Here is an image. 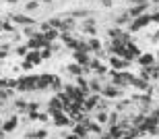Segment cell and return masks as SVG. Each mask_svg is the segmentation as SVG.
<instances>
[{
  "label": "cell",
  "mask_w": 159,
  "mask_h": 139,
  "mask_svg": "<svg viewBox=\"0 0 159 139\" xmlns=\"http://www.w3.org/2000/svg\"><path fill=\"white\" fill-rule=\"evenodd\" d=\"M52 89H54V91H58V93H60V89H62V83H60V79H58V77H54V81H52Z\"/></svg>",
  "instance_id": "44dd1931"
},
{
  "label": "cell",
  "mask_w": 159,
  "mask_h": 139,
  "mask_svg": "<svg viewBox=\"0 0 159 139\" xmlns=\"http://www.w3.org/2000/svg\"><path fill=\"white\" fill-rule=\"evenodd\" d=\"M107 118H110V116L106 114V110H103V112H99V114H97V122H99V125H103V122H107Z\"/></svg>",
  "instance_id": "7402d4cb"
},
{
  "label": "cell",
  "mask_w": 159,
  "mask_h": 139,
  "mask_svg": "<svg viewBox=\"0 0 159 139\" xmlns=\"http://www.w3.org/2000/svg\"><path fill=\"white\" fill-rule=\"evenodd\" d=\"M25 52H27V48H17V54L19 56H25Z\"/></svg>",
  "instance_id": "4316f807"
},
{
  "label": "cell",
  "mask_w": 159,
  "mask_h": 139,
  "mask_svg": "<svg viewBox=\"0 0 159 139\" xmlns=\"http://www.w3.org/2000/svg\"><path fill=\"white\" fill-rule=\"evenodd\" d=\"M147 6H149V2L147 0H139V2H136V6H132V8H130V15H132V17H139V15H141V12H145L147 11Z\"/></svg>",
  "instance_id": "277c9868"
},
{
  "label": "cell",
  "mask_w": 159,
  "mask_h": 139,
  "mask_svg": "<svg viewBox=\"0 0 159 139\" xmlns=\"http://www.w3.org/2000/svg\"><path fill=\"white\" fill-rule=\"evenodd\" d=\"M2 125H4V122H0V129H2Z\"/></svg>",
  "instance_id": "f546056e"
},
{
  "label": "cell",
  "mask_w": 159,
  "mask_h": 139,
  "mask_svg": "<svg viewBox=\"0 0 159 139\" xmlns=\"http://www.w3.org/2000/svg\"><path fill=\"white\" fill-rule=\"evenodd\" d=\"M52 56V48H43L41 50V58H50Z\"/></svg>",
  "instance_id": "484cf974"
},
{
  "label": "cell",
  "mask_w": 159,
  "mask_h": 139,
  "mask_svg": "<svg viewBox=\"0 0 159 139\" xmlns=\"http://www.w3.org/2000/svg\"><path fill=\"white\" fill-rule=\"evenodd\" d=\"M15 108L25 112V110H29V102H25V100H15Z\"/></svg>",
  "instance_id": "2e32d148"
},
{
  "label": "cell",
  "mask_w": 159,
  "mask_h": 139,
  "mask_svg": "<svg viewBox=\"0 0 159 139\" xmlns=\"http://www.w3.org/2000/svg\"><path fill=\"white\" fill-rule=\"evenodd\" d=\"M52 81H54L52 75H41V77H37V89H48V87H52Z\"/></svg>",
  "instance_id": "5b68a950"
},
{
  "label": "cell",
  "mask_w": 159,
  "mask_h": 139,
  "mask_svg": "<svg viewBox=\"0 0 159 139\" xmlns=\"http://www.w3.org/2000/svg\"><path fill=\"white\" fill-rule=\"evenodd\" d=\"M11 19L15 21V23H19V25H27V27H29V25H35V21H33L31 17H27V15H12Z\"/></svg>",
  "instance_id": "8992f818"
},
{
  "label": "cell",
  "mask_w": 159,
  "mask_h": 139,
  "mask_svg": "<svg viewBox=\"0 0 159 139\" xmlns=\"http://www.w3.org/2000/svg\"><path fill=\"white\" fill-rule=\"evenodd\" d=\"M17 125H19L17 116H12V118H8V121L2 125V131H4V133H11V131H15V129H17Z\"/></svg>",
  "instance_id": "ba28073f"
},
{
  "label": "cell",
  "mask_w": 159,
  "mask_h": 139,
  "mask_svg": "<svg viewBox=\"0 0 159 139\" xmlns=\"http://www.w3.org/2000/svg\"><path fill=\"white\" fill-rule=\"evenodd\" d=\"M132 85H134V87H139V89H147V83H145V81H141V79H134V81H132Z\"/></svg>",
  "instance_id": "603a6c76"
},
{
  "label": "cell",
  "mask_w": 159,
  "mask_h": 139,
  "mask_svg": "<svg viewBox=\"0 0 159 139\" xmlns=\"http://www.w3.org/2000/svg\"><path fill=\"white\" fill-rule=\"evenodd\" d=\"M64 139H81V137H79V135L77 133H72V135H66V137Z\"/></svg>",
  "instance_id": "83f0119b"
},
{
  "label": "cell",
  "mask_w": 159,
  "mask_h": 139,
  "mask_svg": "<svg viewBox=\"0 0 159 139\" xmlns=\"http://www.w3.org/2000/svg\"><path fill=\"white\" fill-rule=\"evenodd\" d=\"M130 62L128 60H124V58H112V67L114 69H126Z\"/></svg>",
  "instance_id": "7c38bea8"
},
{
  "label": "cell",
  "mask_w": 159,
  "mask_h": 139,
  "mask_svg": "<svg viewBox=\"0 0 159 139\" xmlns=\"http://www.w3.org/2000/svg\"><path fill=\"white\" fill-rule=\"evenodd\" d=\"M153 54H145V56H139V62L141 65H153Z\"/></svg>",
  "instance_id": "ac0fdd59"
},
{
  "label": "cell",
  "mask_w": 159,
  "mask_h": 139,
  "mask_svg": "<svg viewBox=\"0 0 159 139\" xmlns=\"http://www.w3.org/2000/svg\"><path fill=\"white\" fill-rule=\"evenodd\" d=\"M6 2H11V4H15V2H17V0H6Z\"/></svg>",
  "instance_id": "f1b7e54d"
},
{
  "label": "cell",
  "mask_w": 159,
  "mask_h": 139,
  "mask_svg": "<svg viewBox=\"0 0 159 139\" xmlns=\"http://www.w3.org/2000/svg\"><path fill=\"white\" fill-rule=\"evenodd\" d=\"M37 87V77H23L17 81V89L19 91H31Z\"/></svg>",
  "instance_id": "6da1fadb"
},
{
  "label": "cell",
  "mask_w": 159,
  "mask_h": 139,
  "mask_svg": "<svg viewBox=\"0 0 159 139\" xmlns=\"http://www.w3.org/2000/svg\"><path fill=\"white\" fill-rule=\"evenodd\" d=\"M130 2H136V0H130Z\"/></svg>",
  "instance_id": "4dcf8cb0"
},
{
  "label": "cell",
  "mask_w": 159,
  "mask_h": 139,
  "mask_svg": "<svg viewBox=\"0 0 159 139\" xmlns=\"http://www.w3.org/2000/svg\"><path fill=\"white\" fill-rule=\"evenodd\" d=\"M101 93H103L106 98H116V96H120V87L110 85V87H103V89H101Z\"/></svg>",
  "instance_id": "30bf717a"
},
{
  "label": "cell",
  "mask_w": 159,
  "mask_h": 139,
  "mask_svg": "<svg viewBox=\"0 0 159 139\" xmlns=\"http://www.w3.org/2000/svg\"><path fill=\"white\" fill-rule=\"evenodd\" d=\"M83 29H85V31H89V33H95V23H93V19L85 21V23H83Z\"/></svg>",
  "instance_id": "e0dca14e"
},
{
  "label": "cell",
  "mask_w": 159,
  "mask_h": 139,
  "mask_svg": "<svg viewBox=\"0 0 159 139\" xmlns=\"http://www.w3.org/2000/svg\"><path fill=\"white\" fill-rule=\"evenodd\" d=\"M58 37H60V31H58V29H54V27H52V29H48V31H46V40H48V44H52L54 40H58Z\"/></svg>",
  "instance_id": "8fae6325"
},
{
  "label": "cell",
  "mask_w": 159,
  "mask_h": 139,
  "mask_svg": "<svg viewBox=\"0 0 159 139\" xmlns=\"http://www.w3.org/2000/svg\"><path fill=\"white\" fill-rule=\"evenodd\" d=\"M149 21H151V17H147V15H145V17H139V19H134V23L130 25V29H132V31H134V29H141V27H145Z\"/></svg>",
  "instance_id": "9c48e42d"
},
{
  "label": "cell",
  "mask_w": 159,
  "mask_h": 139,
  "mask_svg": "<svg viewBox=\"0 0 159 139\" xmlns=\"http://www.w3.org/2000/svg\"><path fill=\"white\" fill-rule=\"evenodd\" d=\"M48 135V131L46 129H39V131H35V139H43Z\"/></svg>",
  "instance_id": "d4e9b609"
},
{
  "label": "cell",
  "mask_w": 159,
  "mask_h": 139,
  "mask_svg": "<svg viewBox=\"0 0 159 139\" xmlns=\"http://www.w3.org/2000/svg\"><path fill=\"white\" fill-rule=\"evenodd\" d=\"M43 46H50L48 40H46V33H33L31 40H29V48L31 50H39V48H43Z\"/></svg>",
  "instance_id": "7a4b0ae2"
},
{
  "label": "cell",
  "mask_w": 159,
  "mask_h": 139,
  "mask_svg": "<svg viewBox=\"0 0 159 139\" xmlns=\"http://www.w3.org/2000/svg\"><path fill=\"white\" fill-rule=\"evenodd\" d=\"M95 104H99V98H97V96H91L89 100H85V108H87V110H93Z\"/></svg>",
  "instance_id": "5bb4252c"
},
{
  "label": "cell",
  "mask_w": 159,
  "mask_h": 139,
  "mask_svg": "<svg viewBox=\"0 0 159 139\" xmlns=\"http://www.w3.org/2000/svg\"><path fill=\"white\" fill-rule=\"evenodd\" d=\"M75 121H68V116L60 110V112H54V125L56 127H66V125H72Z\"/></svg>",
  "instance_id": "3957f363"
},
{
  "label": "cell",
  "mask_w": 159,
  "mask_h": 139,
  "mask_svg": "<svg viewBox=\"0 0 159 139\" xmlns=\"http://www.w3.org/2000/svg\"><path fill=\"white\" fill-rule=\"evenodd\" d=\"M87 48H89V50H95V52H99V50H101V44H99V40H95V37H91V40L87 42Z\"/></svg>",
  "instance_id": "4fadbf2b"
},
{
  "label": "cell",
  "mask_w": 159,
  "mask_h": 139,
  "mask_svg": "<svg viewBox=\"0 0 159 139\" xmlns=\"http://www.w3.org/2000/svg\"><path fill=\"white\" fill-rule=\"evenodd\" d=\"M29 62L33 65V62H41V52L39 50H31L29 52Z\"/></svg>",
  "instance_id": "9a60e30c"
},
{
  "label": "cell",
  "mask_w": 159,
  "mask_h": 139,
  "mask_svg": "<svg viewBox=\"0 0 159 139\" xmlns=\"http://www.w3.org/2000/svg\"><path fill=\"white\" fill-rule=\"evenodd\" d=\"M130 17H132L130 12H124V15H120V17H118V21H116V23H118V25H124V23H126V21H128Z\"/></svg>",
  "instance_id": "ffe728a7"
},
{
  "label": "cell",
  "mask_w": 159,
  "mask_h": 139,
  "mask_svg": "<svg viewBox=\"0 0 159 139\" xmlns=\"http://www.w3.org/2000/svg\"><path fill=\"white\" fill-rule=\"evenodd\" d=\"M75 60H77L79 65H85V67L91 65V60H89V52H83V50H77V52H75Z\"/></svg>",
  "instance_id": "52a82bcc"
},
{
  "label": "cell",
  "mask_w": 159,
  "mask_h": 139,
  "mask_svg": "<svg viewBox=\"0 0 159 139\" xmlns=\"http://www.w3.org/2000/svg\"><path fill=\"white\" fill-rule=\"evenodd\" d=\"M101 89H103V87L99 85V81H91V91H97V93H99Z\"/></svg>",
  "instance_id": "cb8c5ba5"
},
{
  "label": "cell",
  "mask_w": 159,
  "mask_h": 139,
  "mask_svg": "<svg viewBox=\"0 0 159 139\" xmlns=\"http://www.w3.org/2000/svg\"><path fill=\"white\" fill-rule=\"evenodd\" d=\"M37 6H39V0H29V2L25 4V8H27V11H35Z\"/></svg>",
  "instance_id": "d6986e66"
}]
</instances>
